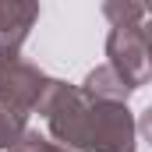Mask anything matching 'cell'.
<instances>
[{
	"instance_id": "obj_5",
	"label": "cell",
	"mask_w": 152,
	"mask_h": 152,
	"mask_svg": "<svg viewBox=\"0 0 152 152\" xmlns=\"http://www.w3.org/2000/svg\"><path fill=\"white\" fill-rule=\"evenodd\" d=\"M81 92H85V96H92V99H117V103H127V96H131L134 88L117 75L110 64H103V67L88 71L85 85H81Z\"/></svg>"
},
{
	"instance_id": "obj_6",
	"label": "cell",
	"mask_w": 152,
	"mask_h": 152,
	"mask_svg": "<svg viewBox=\"0 0 152 152\" xmlns=\"http://www.w3.org/2000/svg\"><path fill=\"white\" fill-rule=\"evenodd\" d=\"M25 131H28V113L0 99V152L14 149L25 138Z\"/></svg>"
},
{
	"instance_id": "obj_1",
	"label": "cell",
	"mask_w": 152,
	"mask_h": 152,
	"mask_svg": "<svg viewBox=\"0 0 152 152\" xmlns=\"http://www.w3.org/2000/svg\"><path fill=\"white\" fill-rule=\"evenodd\" d=\"M138 4L142 0H106L103 4V14L113 25L106 36V57H110V67L131 88L152 81V50L145 28L138 25Z\"/></svg>"
},
{
	"instance_id": "obj_2",
	"label": "cell",
	"mask_w": 152,
	"mask_h": 152,
	"mask_svg": "<svg viewBox=\"0 0 152 152\" xmlns=\"http://www.w3.org/2000/svg\"><path fill=\"white\" fill-rule=\"evenodd\" d=\"M134 134H138V120L127 110V103L88 96L81 152H134Z\"/></svg>"
},
{
	"instance_id": "obj_3",
	"label": "cell",
	"mask_w": 152,
	"mask_h": 152,
	"mask_svg": "<svg viewBox=\"0 0 152 152\" xmlns=\"http://www.w3.org/2000/svg\"><path fill=\"white\" fill-rule=\"evenodd\" d=\"M46 85H50V78L36 64L21 60L18 53H0V99L4 103L32 113L46 92Z\"/></svg>"
},
{
	"instance_id": "obj_7",
	"label": "cell",
	"mask_w": 152,
	"mask_h": 152,
	"mask_svg": "<svg viewBox=\"0 0 152 152\" xmlns=\"http://www.w3.org/2000/svg\"><path fill=\"white\" fill-rule=\"evenodd\" d=\"M7 152H71V149H64L60 142H50V138H42L39 131H25V138H21L14 149H7Z\"/></svg>"
},
{
	"instance_id": "obj_4",
	"label": "cell",
	"mask_w": 152,
	"mask_h": 152,
	"mask_svg": "<svg viewBox=\"0 0 152 152\" xmlns=\"http://www.w3.org/2000/svg\"><path fill=\"white\" fill-rule=\"evenodd\" d=\"M39 18V0H0V53H18Z\"/></svg>"
},
{
	"instance_id": "obj_8",
	"label": "cell",
	"mask_w": 152,
	"mask_h": 152,
	"mask_svg": "<svg viewBox=\"0 0 152 152\" xmlns=\"http://www.w3.org/2000/svg\"><path fill=\"white\" fill-rule=\"evenodd\" d=\"M138 131H142V138H145V142L152 145V106L145 110V113H142V120H138Z\"/></svg>"
}]
</instances>
